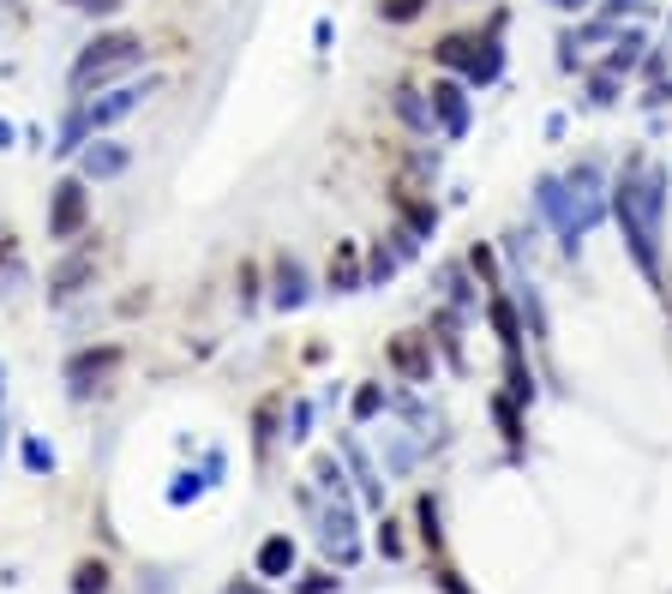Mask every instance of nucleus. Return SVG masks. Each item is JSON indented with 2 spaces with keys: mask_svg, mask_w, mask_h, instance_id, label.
Returning a JSON list of instances; mask_svg holds the SVG:
<instances>
[{
  "mask_svg": "<svg viewBox=\"0 0 672 594\" xmlns=\"http://www.w3.org/2000/svg\"><path fill=\"white\" fill-rule=\"evenodd\" d=\"M667 186H672V174L661 169V162H642V157H630L625 174L613 181V222H618V235H625L630 264L642 271V283H649L654 295H667V271H661Z\"/></svg>",
  "mask_w": 672,
  "mask_h": 594,
  "instance_id": "1",
  "label": "nucleus"
},
{
  "mask_svg": "<svg viewBox=\"0 0 672 594\" xmlns=\"http://www.w3.org/2000/svg\"><path fill=\"white\" fill-rule=\"evenodd\" d=\"M133 67H145V36H133V31H96L91 43L79 48L72 72H67L72 103H84L91 91H109V84L121 79V72H133Z\"/></svg>",
  "mask_w": 672,
  "mask_h": 594,
  "instance_id": "2",
  "label": "nucleus"
},
{
  "mask_svg": "<svg viewBox=\"0 0 672 594\" xmlns=\"http://www.w3.org/2000/svg\"><path fill=\"white\" fill-rule=\"evenodd\" d=\"M565 193H570V210H577L582 235H589L601 217H613V181H606V169L594 157H582V162L565 169Z\"/></svg>",
  "mask_w": 672,
  "mask_h": 594,
  "instance_id": "3",
  "label": "nucleus"
},
{
  "mask_svg": "<svg viewBox=\"0 0 672 594\" xmlns=\"http://www.w3.org/2000/svg\"><path fill=\"white\" fill-rule=\"evenodd\" d=\"M162 91V79L150 72V79H126V84H109V91H96V96H84V121H91V133L103 138L114 133L126 115H138L145 108V96H157Z\"/></svg>",
  "mask_w": 672,
  "mask_h": 594,
  "instance_id": "4",
  "label": "nucleus"
},
{
  "mask_svg": "<svg viewBox=\"0 0 672 594\" xmlns=\"http://www.w3.org/2000/svg\"><path fill=\"white\" fill-rule=\"evenodd\" d=\"M121 361H126L121 343H91V349H79V355H67V366H60V378H67V397H72V402L103 397Z\"/></svg>",
  "mask_w": 672,
  "mask_h": 594,
  "instance_id": "5",
  "label": "nucleus"
},
{
  "mask_svg": "<svg viewBox=\"0 0 672 594\" xmlns=\"http://www.w3.org/2000/svg\"><path fill=\"white\" fill-rule=\"evenodd\" d=\"M84 186L91 181H79V174L48 186V240H60V247H72L84 235V222H91V193Z\"/></svg>",
  "mask_w": 672,
  "mask_h": 594,
  "instance_id": "6",
  "label": "nucleus"
},
{
  "mask_svg": "<svg viewBox=\"0 0 672 594\" xmlns=\"http://www.w3.org/2000/svg\"><path fill=\"white\" fill-rule=\"evenodd\" d=\"M535 210L553 222L565 259H582V229H577V210H570V193H565V174H540L535 181Z\"/></svg>",
  "mask_w": 672,
  "mask_h": 594,
  "instance_id": "7",
  "label": "nucleus"
},
{
  "mask_svg": "<svg viewBox=\"0 0 672 594\" xmlns=\"http://www.w3.org/2000/svg\"><path fill=\"white\" fill-rule=\"evenodd\" d=\"M433 121H438V138H468V126H475V103H468V84L456 79V72H438L433 79Z\"/></svg>",
  "mask_w": 672,
  "mask_h": 594,
  "instance_id": "8",
  "label": "nucleus"
},
{
  "mask_svg": "<svg viewBox=\"0 0 672 594\" xmlns=\"http://www.w3.org/2000/svg\"><path fill=\"white\" fill-rule=\"evenodd\" d=\"M385 361H390V373L402 378V385H433V336L426 331H397L390 336V349H385Z\"/></svg>",
  "mask_w": 672,
  "mask_h": 594,
  "instance_id": "9",
  "label": "nucleus"
},
{
  "mask_svg": "<svg viewBox=\"0 0 672 594\" xmlns=\"http://www.w3.org/2000/svg\"><path fill=\"white\" fill-rule=\"evenodd\" d=\"M91 283H96V252H91V247H72L67 259L48 271V288H43V295H48V307H67V300L84 295Z\"/></svg>",
  "mask_w": 672,
  "mask_h": 594,
  "instance_id": "10",
  "label": "nucleus"
},
{
  "mask_svg": "<svg viewBox=\"0 0 672 594\" xmlns=\"http://www.w3.org/2000/svg\"><path fill=\"white\" fill-rule=\"evenodd\" d=\"M307 300H312L307 264H300L295 252H276V259H271V307H276V312H300Z\"/></svg>",
  "mask_w": 672,
  "mask_h": 594,
  "instance_id": "11",
  "label": "nucleus"
},
{
  "mask_svg": "<svg viewBox=\"0 0 672 594\" xmlns=\"http://www.w3.org/2000/svg\"><path fill=\"white\" fill-rule=\"evenodd\" d=\"M79 181H121L126 169H133V145H121V138H91V145L79 150Z\"/></svg>",
  "mask_w": 672,
  "mask_h": 594,
  "instance_id": "12",
  "label": "nucleus"
},
{
  "mask_svg": "<svg viewBox=\"0 0 672 594\" xmlns=\"http://www.w3.org/2000/svg\"><path fill=\"white\" fill-rule=\"evenodd\" d=\"M499 79H504V12L487 24V36L475 43V60H468V72H463L468 91H487V84H499Z\"/></svg>",
  "mask_w": 672,
  "mask_h": 594,
  "instance_id": "13",
  "label": "nucleus"
},
{
  "mask_svg": "<svg viewBox=\"0 0 672 594\" xmlns=\"http://www.w3.org/2000/svg\"><path fill=\"white\" fill-rule=\"evenodd\" d=\"M324 547L337 552L342 571L361 559V540H354V504L349 499H331V511H324Z\"/></svg>",
  "mask_w": 672,
  "mask_h": 594,
  "instance_id": "14",
  "label": "nucleus"
},
{
  "mask_svg": "<svg viewBox=\"0 0 672 594\" xmlns=\"http://www.w3.org/2000/svg\"><path fill=\"white\" fill-rule=\"evenodd\" d=\"M295 559H300L295 535H264L259 559H252V576H259V583H283V576H295Z\"/></svg>",
  "mask_w": 672,
  "mask_h": 594,
  "instance_id": "15",
  "label": "nucleus"
},
{
  "mask_svg": "<svg viewBox=\"0 0 672 594\" xmlns=\"http://www.w3.org/2000/svg\"><path fill=\"white\" fill-rule=\"evenodd\" d=\"M337 450H342V462H349L354 487H361L366 511H385V480H378V469H373V457H366V445H361V438H342Z\"/></svg>",
  "mask_w": 672,
  "mask_h": 594,
  "instance_id": "16",
  "label": "nucleus"
},
{
  "mask_svg": "<svg viewBox=\"0 0 672 594\" xmlns=\"http://www.w3.org/2000/svg\"><path fill=\"white\" fill-rule=\"evenodd\" d=\"M390 108H397V121L409 126L414 138H433V133H438V121H433V96L414 91V84H397V91H390Z\"/></svg>",
  "mask_w": 672,
  "mask_h": 594,
  "instance_id": "17",
  "label": "nucleus"
},
{
  "mask_svg": "<svg viewBox=\"0 0 672 594\" xmlns=\"http://www.w3.org/2000/svg\"><path fill=\"white\" fill-rule=\"evenodd\" d=\"M426 336L438 343V355L451 361V373H468V361H463V312L451 307H433V324H426Z\"/></svg>",
  "mask_w": 672,
  "mask_h": 594,
  "instance_id": "18",
  "label": "nucleus"
},
{
  "mask_svg": "<svg viewBox=\"0 0 672 594\" xmlns=\"http://www.w3.org/2000/svg\"><path fill=\"white\" fill-rule=\"evenodd\" d=\"M324 288H331V295H361L366 288V264H361V247H354V240H337V259H331V271H324Z\"/></svg>",
  "mask_w": 672,
  "mask_h": 594,
  "instance_id": "19",
  "label": "nucleus"
},
{
  "mask_svg": "<svg viewBox=\"0 0 672 594\" xmlns=\"http://www.w3.org/2000/svg\"><path fill=\"white\" fill-rule=\"evenodd\" d=\"M487 319H492V331H499V343H504V355H516V349H523V319H516V300L504 295V288H492L487 295Z\"/></svg>",
  "mask_w": 672,
  "mask_h": 594,
  "instance_id": "20",
  "label": "nucleus"
},
{
  "mask_svg": "<svg viewBox=\"0 0 672 594\" xmlns=\"http://www.w3.org/2000/svg\"><path fill=\"white\" fill-rule=\"evenodd\" d=\"M438 288H445V300L456 312H475L480 307V283H475V271H468V264H438Z\"/></svg>",
  "mask_w": 672,
  "mask_h": 594,
  "instance_id": "21",
  "label": "nucleus"
},
{
  "mask_svg": "<svg viewBox=\"0 0 672 594\" xmlns=\"http://www.w3.org/2000/svg\"><path fill=\"white\" fill-rule=\"evenodd\" d=\"M642 48H649V36H642L637 24H625V31H618V43H613V55L601 60V72H613V79H630V72L642 67Z\"/></svg>",
  "mask_w": 672,
  "mask_h": 594,
  "instance_id": "22",
  "label": "nucleus"
},
{
  "mask_svg": "<svg viewBox=\"0 0 672 594\" xmlns=\"http://www.w3.org/2000/svg\"><path fill=\"white\" fill-rule=\"evenodd\" d=\"M516 312H523V331L535 336V343H553V319H547V300H540L535 283L516 288Z\"/></svg>",
  "mask_w": 672,
  "mask_h": 594,
  "instance_id": "23",
  "label": "nucleus"
},
{
  "mask_svg": "<svg viewBox=\"0 0 672 594\" xmlns=\"http://www.w3.org/2000/svg\"><path fill=\"white\" fill-rule=\"evenodd\" d=\"M91 121H84V103H72L67 108V121H60V138H55V145H48V150H55V157H79V150L84 145H91Z\"/></svg>",
  "mask_w": 672,
  "mask_h": 594,
  "instance_id": "24",
  "label": "nucleus"
},
{
  "mask_svg": "<svg viewBox=\"0 0 672 594\" xmlns=\"http://www.w3.org/2000/svg\"><path fill=\"white\" fill-rule=\"evenodd\" d=\"M504 397H516L523 409L535 402V373H528L523 349H516V355H504Z\"/></svg>",
  "mask_w": 672,
  "mask_h": 594,
  "instance_id": "25",
  "label": "nucleus"
},
{
  "mask_svg": "<svg viewBox=\"0 0 672 594\" xmlns=\"http://www.w3.org/2000/svg\"><path fill=\"white\" fill-rule=\"evenodd\" d=\"M475 43H480V36H445V43L433 48V60H438L445 72H456V79H463L468 60H475Z\"/></svg>",
  "mask_w": 672,
  "mask_h": 594,
  "instance_id": "26",
  "label": "nucleus"
},
{
  "mask_svg": "<svg viewBox=\"0 0 672 594\" xmlns=\"http://www.w3.org/2000/svg\"><path fill=\"white\" fill-rule=\"evenodd\" d=\"M397 247H390V240H373V247H366V288H378V283H390V276H397Z\"/></svg>",
  "mask_w": 672,
  "mask_h": 594,
  "instance_id": "27",
  "label": "nucleus"
},
{
  "mask_svg": "<svg viewBox=\"0 0 672 594\" xmlns=\"http://www.w3.org/2000/svg\"><path fill=\"white\" fill-rule=\"evenodd\" d=\"M312 480H319L324 499H349V462L342 457H319L312 462Z\"/></svg>",
  "mask_w": 672,
  "mask_h": 594,
  "instance_id": "28",
  "label": "nucleus"
},
{
  "mask_svg": "<svg viewBox=\"0 0 672 594\" xmlns=\"http://www.w3.org/2000/svg\"><path fill=\"white\" fill-rule=\"evenodd\" d=\"M463 264H468V271L480 276V288H487V295H492V288H504V283H499V252H492L487 240H475V247H468V259H463Z\"/></svg>",
  "mask_w": 672,
  "mask_h": 594,
  "instance_id": "29",
  "label": "nucleus"
},
{
  "mask_svg": "<svg viewBox=\"0 0 672 594\" xmlns=\"http://www.w3.org/2000/svg\"><path fill=\"white\" fill-rule=\"evenodd\" d=\"M397 205H402V229H409L414 240H433V229H438L433 205H421V198H397Z\"/></svg>",
  "mask_w": 672,
  "mask_h": 594,
  "instance_id": "30",
  "label": "nucleus"
},
{
  "mask_svg": "<svg viewBox=\"0 0 672 594\" xmlns=\"http://www.w3.org/2000/svg\"><path fill=\"white\" fill-rule=\"evenodd\" d=\"M24 283V259H19V240L0 235V295H19Z\"/></svg>",
  "mask_w": 672,
  "mask_h": 594,
  "instance_id": "31",
  "label": "nucleus"
},
{
  "mask_svg": "<svg viewBox=\"0 0 672 594\" xmlns=\"http://www.w3.org/2000/svg\"><path fill=\"white\" fill-rule=\"evenodd\" d=\"M205 487H217V475H210V469H181V475H174V487H169V504H193Z\"/></svg>",
  "mask_w": 672,
  "mask_h": 594,
  "instance_id": "32",
  "label": "nucleus"
},
{
  "mask_svg": "<svg viewBox=\"0 0 672 594\" xmlns=\"http://www.w3.org/2000/svg\"><path fill=\"white\" fill-rule=\"evenodd\" d=\"M235 295H240V312H252L264 300V271L252 259H240V276H235Z\"/></svg>",
  "mask_w": 672,
  "mask_h": 594,
  "instance_id": "33",
  "label": "nucleus"
},
{
  "mask_svg": "<svg viewBox=\"0 0 672 594\" xmlns=\"http://www.w3.org/2000/svg\"><path fill=\"white\" fill-rule=\"evenodd\" d=\"M109 583H114V576H109L103 559H84L79 571H72V594H109Z\"/></svg>",
  "mask_w": 672,
  "mask_h": 594,
  "instance_id": "34",
  "label": "nucleus"
},
{
  "mask_svg": "<svg viewBox=\"0 0 672 594\" xmlns=\"http://www.w3.org/2000/svg\"><path fill=\"white\" fill-rule=\"evenodd\" d=\"M349 414H354V426L378 421V414H385V385H361V390H354V402H349Z\"/></svg>",
  "mask_w": 672,
  "mask_h": 594,
  "instance_id": "35",
  "label": "nucleus"
},
{
  "mask_svg": "<svg viewBox=\"0 0 672 594\" xmlns=\"http://www.w3.org/2000/svg\"><path fill=\"white\" fill-rule=\"evenodd\" d=\"M516 409H523L516 397H492V421L504 426V438H511V445H523V414H516Z\"/></svg>",
  "mask_w": 672,
  "mask_h": 594,
  "instance_id": "36",
  "label": "nucleus"
},
{
  "mask_svg": "<svg viewBox=\"0 0 672 594\" xmlns=\"http://www.w3.org/2000/svg\"><path fill=\"white\" fill-rule=\"evenodd\" d=\"M618 91H625V79H613V72H589V108H613Z\"/></svg>",
  "mask_w": 672,
  "mask_h": 594,
  "instance_id": "37",
  "label": "nucleus"
},
{
  "mask_svg": "<svg viewBox=\"0 0 672 594\" xmlns=\"http://www.w3.org/2000/svg\"><path fill=\"white\" fill-rule=\"evenodd\" d=\"M271 438H276V402H259L252 409V445H259V457L271 450Z\"/></svg>",
  "mask_w": 672,
  "mask_h": 594,
  "instance_id": "38",
  "label": "nucleus"
},
{
  "mask_svg": "<svg viewBox=\"0 0 672 594\" xmlns=\"http://www.w3.org/2000/svg\"><path fill=\"white\" fill-rule=\"evenodd\" d=\"M426 12V0H378V19L385 24H414Z\"/></svg>",
  "mask_w": 672,
  "mask_h": 594,
  "instance_id": "39",
  "label": "nucleus"
},
{
  "mask_svg": "<svg viewBox=\"0 0 672 594\" xmlns=\"http://www.w3.org/2000/svg\"><path fill=\"white\" fill-rule=\"evenodd\" d=\"M414 516H421V540H426V547H438V499H433V492L414 499Z\"/></svg>",
  "mask_w": 672,
  "mask_h": 594,
  "instance_id": "40",
  "label": "nucleus"
},
{
  "mask_svg": "<svg viewBox=\"0 0 672 594\" xmlns=\"http://www.w3.org/2000/svg\"><path fill=\"white\" fill-rule=\"evenodd\" d=\"M24 469H31V475H55V450H48L43 438H24Z\"/></svg>",
  "mask_w": 672,
  "mask_h": 594,
  "instance_id": "41",
  "label": "nucleus"
},
{
  "mask_svg": "<svg viewBox=\"0 0 672 594\" xmlns=\"http://www.w3.org/2000/svg\"><path fill=\"white\" fill-rule=\"evenodd\" d=\"M307 433H312V402H307V397H295V402H288V438L300 445Z\"/></svg>",
  "mask_w": 672,
  "mask_h": 594,
  "instance_id": "42",
  "label": "nucleus"
},
{
  "mask_svg": "<svg viewBox=\"0 0 672 594\" xmlns=\"http://www.w3.org/2000/svg\"><path fill=\"white\" fill-rule=\"evenodd\" d=\"M594 12H601V19H637V12H649V0H594Z\"/></svg>",
  "mask_w": 672,
  "mask_h": 594,
  "instance_id": "43",
  "label": "nucleus"
},
{
  "mask_svg": "<svg viewBox=\"0 0 672 594\" xmlns=\"http://www.w3.org/2000/svg\"><path fill=\"white\" fill-rule=\"evenodd\" d=\"M60 7H72V12H84V19H114V12L126 7V0H60Z\"/></svg>",
  "mask_w": 672,
  "mask_h": 594,
  "instance_id": "44",
  "label": "nucleus"
},
{
  "mask_svg": "<svg viewBox=\"0 0 672 594\" xmlns=\"http://www.w3.org/2000/svg\"><path fill=\"white\" fill-rule=\"evenodd\" d=\"M337 583H342V576H331V571H307L295 583V594H337Z\"/></svg>",
  "mask_w": 672,
  "mask_h": 594,
  "instance_id": "45",
  "label": "nucleus"
},
{
  "mask_svg": "<svg viewBox=\"0 0 672 594\" xmlns=\"http://www.w3.org/2000/svg\"><path fill=\"white\" fill-rule=\"evenodd\" d=\"M378 552H385V559H402V535H397V523H378Z\"/></svg>",
  "mask_w": 672,
  "mask_h": 594,
  "instance_id": "46",
  "label": "nucleus"
},
{
  "mask_svg": "<svg viewBox=\"0 0 672 594\" xmlns=\"http://www.w3.org/2000/svg\"><path fill=\"white\" fill-rule=\"evenodd\" d=\"M637 103H642V108H667V103H672V79H654L649 91L637 96Z\"/></svg>",
  "mask_w": 672,
  "mask_h": 594,
  "instance_id": "47",
  "label": "nucleus"
},
{
  "mask_svg": "<svg viewBox=\"0 0 672 594\" xmlns=\"http://www.w3.org/2000/svg\"><path fill=\"white\" fill-rule=\"evenodd\" d=\"M637 72H642V79H649V84H654V79H667V48H649Z\"/></svg>",
  "mask_w": 672,
  "mask_h": 594,
  "instance_id": "48",
  "label": "nucleus"
},
{
  "mask_svg": "<svg viewBox=\"0 0 672 594\" xmlns=\"http://www.w3.org/2000/svg\"><path fill=\"white\" fill-rule=\"evenodd\" d=\"M223 594H271V583H259V576H235Z\"/></svg>",
  "mask_w": 672,
  "mask_h": 594,
  "instance_id": "49",
  "label": "nucleus"
},
{
  "mask_svg": "<svg viewBox=\"0 0 672 594\" xmlns=\"http://www.w3.org/2000/svg\"><path fill=\"white\" fill-rule=\"evenodd\" d=\"M312 48H319V55H331V19L312 24Z\"/></svg>",
  "mask_w": 672,
  "mask_h": 594,
  "instance_id": "50",
  "label": "nucleus"
},
{
  "mask_svg": "<svg viewBox=\"0 0 672 594\" xmlns=\"http://www.w3.org/2000/svg\"><path fill=\"white\" fill-rule=\"evenodd\" d=\"M547 7H553V12H589L594 0H547Z\"/></svg>",
  "mask_w": 672,
  "mask_h": 594,
  "instance_id": "51",
  "label": "nucleus"
},
{
  "mask_svg": "<svg viewBox=\"0 0 672 594\" xmlns=\"http://www.w3.org/2000/svg\"><path fill=\"white\" fill-rule=\"evenodd\" d=\"M12 138H19V126H12V121H0V150H12Z\"/></svg>",
  "mask_w": 672,
  "mask_h": 594,
  "instance_id": "52",
  "label": "nucleus"
},
{
  "mask_svg": "<svg viewBox=\"0 0 672 594\" xmlns=\"http://www.w3.org/2000/svg\"><path fill=\"white\" fill-rule=\"evenodd\" d=\"M0 450H7V421H0Z\"/></svg>",
  "mask_w": 672,
  "mask_h": 594,
  "instance_id": "53",
  "label": "nucleus"
},
{
  "mask_svg": "<svg viewBox=\"0 0 672 594\" xmlns=\"http://www.w3.org/2000/svg\"><path fill=\"white\" fill-rule=\"evenodd\" d=\"M0 402H7V378H0Z\"/></svg>",
  "mask_w": 672,
  "mask_h": 594,
  "instance_id": "54",
  "label": "nucleus"
},
{
  "mask_svg": "<svg viewBox=\"0 0 672 594\" xmlns=\"http://www.w3.org/2000/svg\"><path fill=\"white\" fill-rule=\"evenodd\" d=\"M0 378H7V366H0Z\"/></svg>",
  "mask_w": 672,
  "mask_h": 594,
  "instance_id": "55",
  "label": "nucleus"
},
{
  "mask_svg": "<svg viewBox=\"0 0 672 594\" xmlns=\"http://www.w3.org/2000/svg\"><path fill=\"white\" fill-rule=\"evenodd\" d=\"M667 31H672V19H667Z\"/></svg>",
  "mask_w": 672,
  "mask_h": 594,
  "instance_id": "56",
  "label": "nucleus"
}]
</instances>
